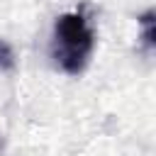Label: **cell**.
<instances>
[{
    "label": "cell",
    "mask_w": 156,
    "mask_h": 156,
    "mask_svg": "<svg viewBox=\"0 0 156 156\" xmlns=\"http://www.w3.org/2000/svg\"><path fill=\"white\" fill-rule=\"evenodd\" d=\"M156 12L154 10H146L141 17H139V27H141V41H144V46L151 51L154 49V44H156Z\"/></svg>",
    "instance_id": "cell-2"
},
{
    "label": "cell",
    "mask_w": 156,
    "mask_h": 156,
    "mask_svg": "<svg viewBox=\"0 0 156 156\" xmlns=\"http://www.w3.org/2000/svg\"><path fill=\"white\" fill-rule=\"evenodd\" d=\"M95 49V32L83 10L63 12L54 22V39H51V58L54 63L68 73L78 76L85 71Z\"/></svg>",
    "instance_id": "cell-1"
},
{
    "label": "cell",
    "mask_w": 156,
    "mask_h": 156,
    "mask_svg": "<svg viewBox=\"0 0 156 156\" xmlns=\"http://www.w3.org/2000/svg\"><path fill=\"white\" fill-rule=\"evenodd\" d=\"M15 68V51L10 41L0 39V71H12Z\"/></svg>",
    "instance_id": "cell-3"
}]
</instances>
